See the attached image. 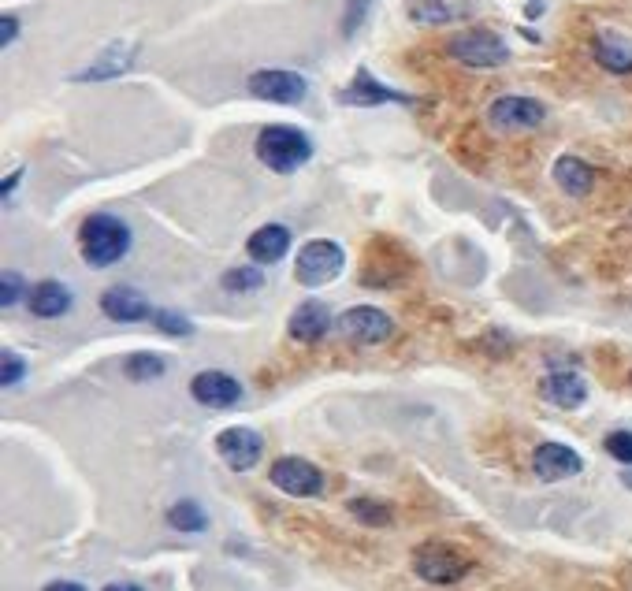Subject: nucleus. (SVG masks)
<instances>
[{"label":"nucleus","instance_id":"obj_1","mask_svg":"<svg viewBox=\"0 0 632 591\" xmlns=\"http://www.w3.org/2000/svg\"><path fill=\"white\" fill-rule=\"evenodd\" d=\"M79 250H82V261L90 264V268H112L116 261L127 257L131 250V231L123 220L116 216H108V212H97L90 216L79 231Z\"/></svg>","mask_w":632,"mask_h":591},{"label":"nucleus","instance_id":"obj_2","mask_svg":"<svg viewBox=\"0 0 632 591\" xmlns=\"http://www.w3.org/2000/svg\"><path fill=\"white\" fill-rule=\"evenodd\" d=\"M257 157H261L264 168L279 171V175H290L298 171L305 160L313 157V142L309 134L298 131V127H287V123H272L257 134Z\"/></svg>","mask_w":632,"mask_h":591},{"label":"nucleus","instance_id":"obj_3","mask_svg":"<svg viewBox=\"0 0 632 591\" xmlns=\"http://www.w3.org/2000/svg\"><path fill=\"white\" fill-rule=\"evenodd\" d=\"M346 264V253L339 242H331V238H313V242H305L302 253H298V261H294V276L302 287H324L331 279L343 272Z\"/></svg>","mask_w":632,"mask_h":591},{"label":"nucleus","instance_id":"obj_4","mask_svg":"<svg viewBox=\"0 0 632 591\" xmlns=\"http://www.w3.org/2000/svg\"><path fill=\"white\" fill-rule=\"evenodd\" d=\"M450 56L465 67H502L510 60V45L491 30H461L450 38Z\"/></svg>","mask_w":632,"mask_h":591},{"label":"nucleus","instance_id":"obj_5","mask_svg":"<svg viewBox=\"0 0 632 591\" xmlns=\"http://www.w3.org/2000/svg\"><path fill=\"white\" fill-rule=\"evenodd\" d=\"M413 569L428 584H454L469 573V558L450 543H424L413 554Z\"/></svg>","mask_w":632,"mask_h":591},{"label":"nucleus","instance_id":"obj_6","mask_svg":"<svg viewBox=\"0 0 632 591\" xmlns=\"http://www.w3.org/2000/svg\"><path fill=\"white\" fill-rule=\"evenodd\" d=\"M250 93L253 97H261V101H272V105H298L305 93H309V82L302 75H294V71H272V67H264V71H253L250 75Z\"/></svg>","mask_w":632,"mask_h":591},{"label":"nucleus","instance_id":"obj_7","mask_svg":"<svg viewBox=\"0 0 632 591\" xmlns=\"http://www.w3.org/2000/svg\"><path fill=\"white\" fill-rule=\"evenodd\" d=\"M272 484H276L279 491L294 495V499H313V495L324 491V476H320V469H316L313 461L279 458L272 461Z\"/></svg>","mask_w":632,"mask_h":591},{"label":"nucleus","instance_id":"obj_8","mask_svg":"<svg viewBox=\"0 0 632 591\" xmlns=\"http://www.w3.org/2000/svg\"><path fill=\"white\" fill-rule=\"evenodd\" d=\"M488 119L499 131H528V127H540L547 119V108L532 97H499V101H491Z\"/></svg>","mask_w":632,"mask_h":591},{"label":"nucleus","instance_id":"obj_9","mask_svg":"<svg viewBox=\"0 0 632 591\" xmlns=\"http://www.w3.org/2000/svg\"><path fill=\"white\" fill-rule=\"evenodd\" d=\"M216 450H220V458L235 469V473H250L253 465L261 461V435L253 432V428H224V432L216 435Z\"/></svg>","mask_w":632,"mask_h":591},{"label":"nucleus","instance_id":"obj_10","mask_svg":"<svg viewBox=\"0 0 632 591\" xmlns=\"http://www.w3.org/2000/svg\"><path fill=\"white\" fill-rule=\"evenodd\" d=\"M190 394H194V402L209 409H231L242 402V383L235 376H227V372H198L194 383H190Z\"/></svg>","mask_w":632,"mask_h":591},{"label":"nucleus","instance_id":"obj_11","mask_svg":"<svg viewBox=\"0 0 632 591\" xmlns=\"http://www.w3.org/2000/svg\"><path fill=\"white\" fill-rule=\"evenodd\" d=\"M339 328H343L346 339L354 342H383L395 324H391V316L376 309V305H354V309H346L343 320H339Z\"/></svg>","mask_w":632,"mask_h":591},{"label":"nucleus","instance_id":"obj_12","mask_svg":"<svg viewBox=\"0 0 632 591\" xmlns=\"http://www.w3.org/2000/svg\"><path fill=\"white\" fill-rule=\"evenodd\" d=\"M532 469H536L540 480L554 484V480H569V476H577L580 469H584V461H580L577 450L562 447V443H543V447L536 450V458H532Z\"/></svg>","mask_w":632,"mask_h":591},{"label":"nucleus","instance_id":"obj_13","mask_svg":"<svg viewBox=\"0 0 632 591\" xmlns=\"http://www.w3.org/2000/svg\"><path fill=\"white\" fill-rule=\"evenodd\" d=\"M101 313L116 324H138V320H149L153 309L145 305V298L131 287H112L101 294Z\"/></svg>","mask_w":632,"mask_h":591},{"label":"nucleus","instance_id":"obj_14","mask_svg":"<svg viewBox=\"0 0 632 591\" xmlns=\"http://www.w3.org/2000/svg\"><path fill=\"white\" fill-rule=\"evenodd\" d=\"M331 328V309L320 302H302L287 320V331L294 342H320Z\"/></svg>","mask_w":632,"mask_h":591},{"label":"nucleus","instance_id":"obj_15","mask_svg":"<svg viewBox=\"0 0 632 591\" xmlns=\"http://www.w3.org/2000/svg\"><path fill=\"white\" fill-rule=\"evenodd\" d=\"M387 101H398V105H409L406 93L391 90V86H380V82L372 79L369 71H357L354 82L343 90V105H361V108H372V105H387Z\"/></svg>","mask_w":632,"mask_h":591},{"label":"nucleus","instance_id":"obj_16","mask_svg":"<svg viewBox=\"0 0 632 591\" xmlns=\"http://www.w3.org/2000/svg\"><path fill=\"white\" fill-rule=\"evenodd\" d=\"M540 391L551 406L577 409V406H584V398H588V383L580 380L577 372H551V376H543Z\"/></svg>","mask_w":632,"mask_h":591},{"label":"nucleus","instance_id":"obj_17","mask_svg":"<svg viewBox=\"0 0 632 591\" xmlns=\"http://www.w3.org/2000/svg\"><path fill=\"white\" fill-rule=\"evenodd\" d=\"M287 250H290V231L283 224H264L261 231H253L250 242H246V253H250L257 264L283 261Z\"/></svg>","mask_w":632,"mask_h":591},{"label":"nucleus","instance_id":"obj_18","mask_svg":"<svg viewBox=\"0 0 632 591\" xmlns=\"http://www.w3.org/2000/svg\"><path fill=\"white\" fill-rule=\"evenodd\" d=\"M30 313L41 316V320H56V316H64L67 309H71V290L64 287V283H56V279H41V283H34V290H30Z\"/></svg>","mask_w":632,"mask_h":591},{"label":"nucleus","instance_id":"obj_19","mask_svg":"<svg viewBox=\"0 0 632 591\" xmlns=\"http://www.w3.org/2000/svg\"><path fill=\"white\" fill-rule=\"evenodd\" d=\"M134 60V45H127V41H112L105 53L97 56L86 71L79 75V82H105V79H116V75H123L127 67H131Z\"/></svg>","mask_w":632,"mask_h":591},{"label":"nucleus","instance_id":"obj_20","mask_svg":"<svg viewBox=\"0 0 632 591\" xmlns=\"http://www.w3.org/2000/svg\"><path fill=\"white\" fill-rule=\"evenodd\" d=\"M554 183L562 186L569 197H584L595 186L592 164H584L580 157H558L554 164Z\"/></svg>","mask_w":632,"mask_h":591},{"label":"nucleus","instance_id":"obj_21","mask_svg":"<svg viewBox=\"0 0 632 591\" xmlns=\"http://www.w3.org/2000/svg\"><path fill=\"white\" fill-rule=\"evenodd\" d=\"M595 60H599L606 71H614V75H632V53L621 41L599 38L595 41Z\"/></svg>","mask_w":632,"mask_h":591},{"label":"nucleus","instance_id":"obj_22","mask_svg":"<svg viewBox=\"0 0 632 591\" xmlns=\"http://www.w3.org/2000/svg\"><path fill=\"white\" fill-rule=\"evenodd\" d=\"M406 15L421 27H439V23H450V4L447 0H406Z\"/></svg>","mask_w":632,"mask_h":591},{"label":"nucleus","instance_id":"obj_23","mask_svg":"<svg viewBox=\"0 0 632 591\" xmlns=\"http://www.w3.org/2000/svg\"><path fill=\"white\" fill-rule=\"evenodd\" d=\"M168 525L179 528V532H205L209 517H205V510H201L198 502H175L172 510H168Z\"/></svg>","mask_w":632,"mask_h":591},{"label":"nucleus","instance_id":"obj_24","mask_svg":"<svg viewBox=\"0 0 632 591\" xmlns=\"http://www.w3.org/2000/svg\"><path fill=\"white\" fill-rule=\"evenodd\" d=\"M123 372H127L131 380H160V376L168 372V361L160 354H131L123 361Z\"/></svg>","mask_w":632,"mask_h":591},{"label":"nucleus","instance_id":"obj_25","mask_svg":"<svg viewBox=\"0 0 632 591\" xmlns=\"http://www.w3.org/2000/svg\"><path fill=\"white\" fill-rule=\"evenodd\" d=\"M149 320H153V328H160L164 335H179V339L194 335V324H190L183 313H175V309H153Z\"/></svg>","mask_w":632,"mask_h":591},{"label":"nucleus","instance_id":"obj_26","mask_svg":"<svg viewBox=\"0 0 632 591\" xmlns=\"http://www.w3.org/2000/svg\"><path fill=\"white\" fill-rule=\"evenodd\" d=\"M264 276L257 272V268H231V272H224V290H231V294H253V290H261Z\"/></svg>","mask_w":632,"mask_h":591},{"label":"nucleus","instance_id":"obj_27","mask_svg":"<svg viewBox=\"0 0 632 591\" xmlns=\"http://www.w3.org/2000/svg\"><path fill=\"white\" fill-rule=\"evenodd\" d=\"M350 513H354L357 521H365V525H391V510L387 506H380V502L372 499H354L350 502Z\"/></svg>","mask_w":632,"mask_h":591},{"label":"nucleus","instance_id":"obj_28","mask_svg":"<svg viewBox=\"0 0 632 591\" xmlns=\"http://www.w3.org/2000/svg\"><path fill=\"white\" fill-rule=\"evenodd\" d=\"M23 376H27V361L15 354V350H4V361H0V383H4V387H15Z\"/></svg>","mask_w":632,"mask_h":591},{"label":"nucleus","instance_id":"obj_29","mask_svg":"<svg viewBox=\"0 0 632 591\" xmlns=\"http://www.w3.org/2000/svg\"><path fill=\"white\" fill-rule=\"evenodd\" d=\"M606 454L629 469L632 465V432H610L606 435Z\"/></svg>","mask_w":632,"mask_h":591},{"label":"nucleus","instance_id":"obj_30","mask_svg":"<svg viewBox=\"0 0 632 591\" xmlns=\"http://www.w3.org/2000/svg\"><path fill=\"white\" fill-rule=\"evenodd\" d=\"M369 4H372V0H350V8H346V19H343V34H346V38H354L357 27L365 23V15H369Z\"/></svg>","mask_w":632,"mask_h":591},{"label":"nucleus","instance_id":"obj_31","mask_svg":"<svg viewBox=\"0 0 632 591\" xmlns=\"http://www.w3.org/2000/svg\"><path fill=\"white\" fill-rule=\"evenodd\" d=\"M19 294H23V276L19 272H4V279H0V305H15Z\"/></svg>","mask_w":632,"mask_h":591},{"label":"nucleus","instance_id":"obj_32","mask_svg":"<svg viewBox=\"0 0 632 591\" xmlns=\"http://www.w3.org/2000/svg\"><path fill=\"white\" fill-rule=\"evenodd\" d=\"M15 38H19V19H15V15H4V19H0V45H12Z\"/></svg>","mask_w":632,"mask_h":591},{"label":"nucleus","instance_id":"obj_33","mask_svg":"<svg viewBox=\"0 0 632 591\" xmlns=\"http://www.w3.org/2000/svg\"><path fill=\"white\" fill-rule=\"evenodd\" d=\"M45 591H86V588L75 584V580H53V584H45Z\"/></svg>","mask_w":632,"mask_h":591},{"label":"nucleus","instance_id":"obj_34","mask_svg":"<svg viewBox=\"0 0 632 591\" xmlns=\"http://www.w3.org/2000/svg\"><path fill=\"white\" fill-rule=\"evenodd\" d=\"M19 179H23V171H15V175H12V179H8V183H4V186H0V194H4V197H8V194H12V190H15V186H19Z\"/></svg>","mask_w":632,"mask_h":591},{"label":"nucleus","instance_id":"obj_35","mask_svg":"<svg viewBox=\"0 0 632 591\" xmlns=\"http://www.w3.org/2000/svg\"><path fill=\"white\" fill-rule=\"evenodd\" d=\"M105 591H142V588L138 584H108Z\"/></svg>","mask_w":632,"mask_h":591},{"label":"nucleus","instance_id":"obj_36","mask_svg":"<svg viewBox=\"0 0 632 591\" xmlns=\"http://www.w3.org/2000/svg\"><path fill=\"white\" fill-rule=\"evenodd\" d=\"M621 484L632 487V465H629V469H625V473H621Z\"/></svg>","mask_w":632,"mask_h":591}]
</instances>
